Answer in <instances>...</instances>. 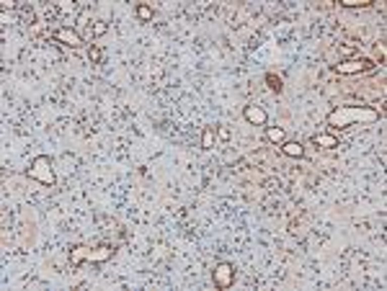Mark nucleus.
Listing matches in <instances>:
<instances>
[{
  "label": "nucleus",
  "instance_id": "1",
  "mask_svg": "<svg viewBox=\"0 0 387 291\" xmlns=\"http://www.w3.org/2000/svg\"><path fill=\"white\" fill-rule=\"evenodd\" d=\"M379 119V111L372 106H338L336 111L328 114V124L346 129L351 124H372Z\"/></svg>",
  "mask_w": 387,
  "mask_h": 291
},
{
  "label": "nucleus",
  "instance_id": "12",
  "mask_svg": "<svg viewBox=\"0 0 387 291\" xmlns=\"http://www.w3.org/2000/svg\"><path fill=\"white\" fill-rule=\"evenodd\" d=\"M369 3H372V0H341V6H344V8H364Z\"/></svg>",
  "mask_w": 387,
  "mask_h": 291
},
{
  "label": "nucleus",
  "instance_id": "13",
  "mask_svg": "<svg viewBox=\"0 0 387 291\" xmlns=\"http://www.w3.org/2000/svg\"><path fill=\"white\" fill-rule=\"evenodd\" d=\"M137 16H140L142 21H150V18H152V8L142 3V6H137Z\"/></svg>",
  "mask_w": 387,
  "mask_h": 291
},
{
  "label": "nucleus",
  "instance_id": "5",
  "mask_svg": "<svg viewBox=\"0 0 387 291\" xmlns=\"http://www.w3.org/2000/svg\"><path fill=\"white\" fill-rule=\"evenodd\" d=\"M212 281L219 288H230L235 283V265L233 263H217L212 271Z\"/></svg>",
  "mask_w": 387,
  "mask_h": 291
},
{
  "label": "nucleus",
  "instance_id": "14",
  "mask_svg": "<svg viewBox=\"0 0 387 291\" xmlns=\"http://www.w3.org/2000/svg\"><path fill=\"white\" fill-rule=\"evenodd\" d=\"M106 31H108L106 21H96V26H93V34H96V36H101V34H106Z\"/></svg>",
  "mask_w": 387,
  "mask_h": 291
},
{
  "label": "nucleus",
  "instance_id": "15",
  "mask_svg": "<svg viewBox=\"0 0 387 291\" xmlns=\"http://www.w3.org/2000/svg\"><path fill=\"white\" fill-rule=\"evenodd\" d=\"M266 83L274 88V91H282V80L279 78H274V75H266Z\"/></svg>",
  "mask_w": 387,
  "mask_h": 291
},
{
  "label": "nucleus",
  "instance_id": "4",
  "mask_svg": "<svg viewBox=\"0 0 387 291\" xmlns=\"http://www.w3.org/2000/svg\"><path fill=\"white\" fill-rule=\"evenodd\" d=\"M333 70L338 75H356V72H367L372 70V59L367 57H351V59H344V62H338Z\"/></svg>",
  "mask_w": 387,
  "mask_h": 291
},
{
  "label": "nucleus",
  "instance_id": "10",
  "mask_svg": "<svg viewBox=\"0 0 387 291\" xmlns=\"http://www.w3.org/2000/svg\"><path fill=\"white\" fill-rule=\"evenodd\" d=\"M212 144H214V129L207 126V129H204V134H201V147L204 150H212Z\"/></svg>",
  "mask_w": 387,
  "mask_h": 291
},
{
  "label": "nucleus",
  "instance_id": "2",
  "mask_svg": "<svg viewBox=\"0 0 387 291\" xmlns=\"http://www.w3.org/2000/svg\"><path fill=\"white\" fill-rule=\"evenodd\" d=\"M114 255V248L111 245H98V248H75L70 250V263L78 265L83 260H90V263H103Z\"/></svg>",
  "mask_w": 387,
  "mask_h": 291
},
{
  "label": "nucleus",
  "instance_id": "16",
  "mask_svg": "<svg viewBox=\"0 0 387 291\" xmlns=\"http://www.w3.org/2000/svg\"><path fill=\"white\" fill-rule=\"evenodd\" d=\"M88 57H90V62H98L101 59V49L98 47H90V54Z\"/></svg>",
  "mask_w": 387,
  "mask_h": 291
},
{
  "label": "nucleus",
  "instance_id": "7",
  "mask_svg": "<svg viewBox=\"0 0 387 291\" xmlns=\"http://www.w3.org/2000/svg\"><path fill=\"white\" fill-rule=\"evenodd\" d=\"M54 39L57 41H62V44H67V47H83V36L75 31V29H57L54 31Z\"/></svg>",
  "mask_w": 387,
  "mask_h": 291
},
{
  "label": "nucleus",
  "instance_id": "3",
  "mask_svg": "<svg viewBox=\"0 0 387 291\" xmlns=\"http://www.w3.org/2000/svg\"><path fill=\"white\" fill-rule=\"evenodd\" d=\"M29 178H34V181H39L41 186H54V170H52V160L47 158V155H39V158L31 160L29 165Z\"/></svg>",
  "mask_w": 387,
  "mask_h": 291
},
{
  "label": "nucleus",
  "instance_id": "6",
  "mask_svg": "<svg viewBox=\"0 0 387 291\" xmlns=\"http://www.w3.org/2000/svg\"><path fill=\"white\" fill-rule=\"evenodd\" d=\"M243 116H245V121H248V124H256V126H263V124L268 121V114H266V111H263L261 106H256V103L245 106Z\"/></svg>",
  "mask_w": 387,
  "mask_h": 291
},
{
  "label": "nucleus",
  "instance_id": "11",
  "mask_svg": "<svg viewBox=\"0 0 387 291\" xmlns=\"http://www.w3.org/2000/svg\"><path fill=\"white\" fill-rule=\"evenodd\" d=\"M266 137H268L271 142H284V129H279V126H268V129H266Z\"/></svg>",
  "mask_w": 387,
  "mask_h": 291
},
{
  "label": "nucleus",
  "instance_id": "9",
  "mask_svg": "<svg viewBox=\"0 0 387 291\" xmlns=\"http://www.w3.org/2000/svg\"><path fill=\"white\" fill-rule=\"evenodd\" d=\"M282 152L287 158H302L305 147H302V142H282Z\"/></svg>",
  "mask_w": 387,
  "mask_h": 291
},
{
  "label": "nucleus",
  "instance_id": "8",
  "mask_svg": "<svg viewBox=\"0 0 387 291\" xmlns=\"http://www.w3.org/2000/svg\"><path fill=\"white\" fill-rule=\"evenodd\" d=\"M312 142H315L317 147H325V150H333V147H338V137H336V134H315V137H312Z\"/></svg>",
  "mask_w": 387,
  "mask_h": 291
}]
</instances>
